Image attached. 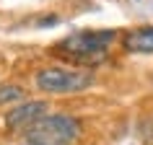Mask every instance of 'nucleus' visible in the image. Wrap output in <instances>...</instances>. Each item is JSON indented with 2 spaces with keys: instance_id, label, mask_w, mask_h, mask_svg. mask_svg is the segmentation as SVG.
Segmentation results:
<instances>
[{
  "instance_id": "2",
  "label": "nucleus",
  "mask_w": 153,
  "mask_h": 145,
  "mask_svg": "<svg viewBox=\"0 0 153 145\" xmlns=\"http://www.w3.org/2000/svg\"><path fill=\"white\" fill-rule=\"evenodd\" d=\"M81 137V122L73 114H44L24 129L26 145H75Z\"/></svg>"
},
{
  "instance_id": "6",
  "label": "nucleus",
  "mask_w": 153,
  "mask_h": 145,
  "mask_svg": "<svg viewBox=\"0 0 153 145\" xmlns=\"http://www.w3.org/2000/svg\"><path fill=\"white\" fill-rule=\"evenodd\" d=\"M18 98H24V88L21 86H13V83L0 86V106L10 104V101H18Z\"/></svg>"
},
{
  "instance_id": "3",
  "label": "nucleus",
  "mask_w": 153,
  "mask_h": 145,
  "mask_svg": "<svg viewBox=\"0 0 153 145\" xmlns=\"http://www.w3.org/2000/svg\"><path fill=\"white\" fill-rule=\"evenodd\" d=\"M88 86H94L91 72H75L62 67H44L36 72V88L44 93H75Z\"/></svg>"
},
{
  "instance_id": "5",
  "label": "nucleus",
  "mask_w": 153,
  "mask_h": 145,
  "mask_svg": "<svg viewBox=\"0 0 153 145\" xmlns=\"http://www.w3.org/2000/svg\"><path fill=\"white\" fill-rule=\"evenodd\" d=\"M125 49L132 55H151L153 52V26H140L125 36Z\"/></svg>"
},
{
  "instance_id": "7",
  "label": "nucleus",
  "mask_w": 153,
  "mask_h": 145,
  "mask_svg": "<svg viewBox=\"0 0 153 145\" xmlns=\"http://www.w3.org/2000/svg\"><path fill=\"white\" fill-rule=\"evenodd\" d=\"M57 21H60L57 16H47V18H39V21H36V26H39V29H44V26H55Z\"/></svg>"
},
{
  "instance_id": "4",
  "label": "nucleus",
  "mask_w": 153,
  "mask_h": 145,
  "mask_svg": "<svg viewBox=\"0 0 153 145\" xmlns=\"http://www.w3.org/2000/svg\"><path fill=\"white\" fill-rule=\"evenodd\" d=\"M44 114H49L47 101H26V104L16 106L5 114V127L13 132H24L26 127H31L36 119H42Z\"/></svg>"
},
{
  "instance_id": "1",
  "label": "nucleus",
  "mask_w": 153,
  "mask_h": 145,
  "mask_svg": "<svg viewBox=\"0 0 153 145\" xmlns=\"http://www.w3.org/2000/svg\"><path fill=\"white\" fill-rule=\"evenodd\" d=\"M117 39L114 29H99V31H75L70 36H65L60 44H55V52L65 60L73 62H83V65H96L106 57V47Z\"/></svg>"
}]
</instances>
